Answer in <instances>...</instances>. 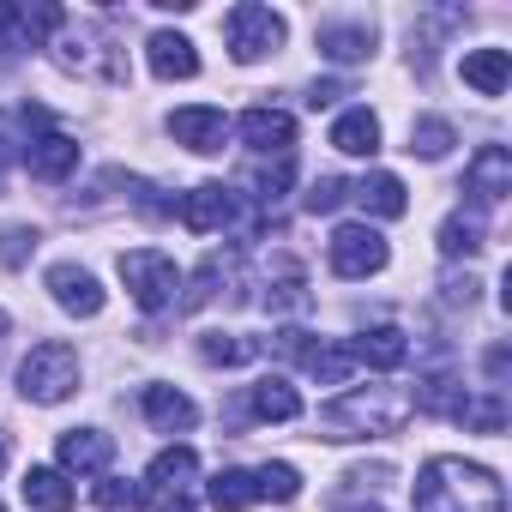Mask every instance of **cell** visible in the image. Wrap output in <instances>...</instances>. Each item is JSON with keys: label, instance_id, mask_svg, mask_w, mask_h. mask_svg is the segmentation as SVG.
Wrapping results in <instances>:
<instances>
[{"label": "cell", "instance_id": "16", "mask_svg": "<svg viewBox=\"0 0 512 512\" xmlns=\"http://www.w3.org/2000/svg\"><path fill=\"white\" fill-rule=\"evenodd\" d=\"M109 458H115V440L103 434V428H67L61 434V470H109Z\"/></svg>", "mask_w": 512, "mask_h": 512}, {"label": "cell", "instance_id": "22", "mask_svg": "<svg viewBox=\"0 0 512 512\" xmlns=\"http://www.w3.org/2000/svg\"><path fill=\"white\" fill-rule=\"evenodd\" d=\"M320 55H326L332 67L368 61V55H374V25H326V31H320Z\"/></svg>", "mask_w": 512, "mask_h": 512}, {"label": "cell", "instance_id": "8", "mask_svg": "<svg viewBox=\"0 0 512 512\" xmlns=\"http://www.w3.org/2000/svg\"><path fill=\"white\" fill-rule=\"evenodd\" d=\"M193 476H199V452H193V446H169V452H157V464L145 470V488H139V500H157V506H169V500H187Z\"/></svg>", "mask_w": 512, "mask_h": 512}, {"label": "cell", "instance_id": "21", "mask_svg": "<svg viewBox=\"0 0 512 512\" xmlns=\"http://www.w3.org/2000/svg\"><path fill=\"white\" fill-rule=\"evenodd\" d=\"M332 145H338L344 157H374V151H380V115H374V109H344V115L332 121Z\"/></svg>", "mask_w": 512, "mask_h": 512}, {"label": "cell", "instance_id": "19", "mask_svg": "<svg viewBox=\"0 0 512 512\" xmlns=\"http://www.w3.org/2000/svg\"><path fill=\"white\" fill-rule=\"evenodd\" d=\"M145 422L163 428V434H187V428L199 422V410H193V398L175 392V386H145Z\"/></svg>", "mask_w": 512, "mask_h": 512}, {"label": "cell", "instance_id": "20", "mask_svg": "<svg viewBox=\"0 0 512 512\" xmlns=\"http://www.w3.org/2000/svg\"><path fill=\"white\" fill-rule=\"evenodd\" d=\"M458 73H464V85H470L476 97H500L506 79H512V55H506V49H470Z\"/></svg>", "mask_w": 512, "mask_h": 512}, {"label": "cell", "instance_id": "14", "mask_svg": "<svg viewBox=\"0 0 512 512\" xmlns=\"http://www.w3.org/2000/svg\"><path fill=\"white\" fill-rule=\"evenodd\" d=\"M25 169H31L37 181H67V175L79 169V139H67V133H37V139H25Z\"/></svg>", "mask_w": 512, "mask_h": 512}, {"label": "cell", "instance_id": "15", "mask_svg": "<svg viewBox=\"0 0 512 512\" xmlns=\"http://www.w3.org/2000/svg\"><path fill=\"white\" fill-rule=\"evenodd\" d=\"M350 356H356V368H380V374H392V368L410 362V338H404L398 326H368V332L350 344Z\"/></svg>", "mask_w": 512, "mask_h": 512}, {"label": "cell", "instance_id": "27", "mask_svg": "<svg viewBox=\"0 0 512 512\" xmlns=\"http://www.w3.org/2000/svg\"><path fill=\"white\" fill-rule=\"evenodd\" d=\"M205 500H211L217 512H247L253 500H260V494H253V470H217V476L205 482Z\"/></svg>", "mask_w": 512, "mask_h": 512}, {"label": "cell", "instance_id": "11", "mask_svg": "<svg viewBox=\"0 0 512 512\" xmlns=\"http://www.w3.org/2000/svg\"><path fill=\"white\" fill-rule=\"evenodd\" d=\"M235 133H241V145L247 151H260V157H290V145H296V121L284 115V109H247L241 121H235Z\"/></svg>", "mask_w": 512, "mask_h": 512}, {"label": "cell", "instance_id": "6", "mask_svg": "<svg viewBox=\"0 0 512 512\" xmlns=\"http://www.w3.org/2000/svg\"><path fill=\"white\" fill-rule=\"evenodd\" d=\"M326 253H332V272H338V278H374V272H386V260H392L386 235L368 229V223H338Z\"/></svg>", "mask_w": 512, "mask_h": 512}, {"label": "cell", "instance_id": "42", "mask_svg": "<svg viewBox=\"0 0 512 512\" xmlns=\"http://www.w3.org/2000/svg\"><path fill=\"white\" fill-rule=\"evenodd\" d=\"M163 512H193V500H169V506H163Z\"/></svg>", "mask_w": 512, "mask_h": 512}, {"label": "cell", "instance_id": "10", "mask_svg": "<svg viewBox=\"0 0 512 512\" xmlns=\"http://www.w3.org/2000/svg\"><path fill=\"white\" fill-rule=\"evenodd\" d=\"M49 296L73 314V320H97L103 314V284L85 272V266H73V260H61V266H49Z\"/></svg>", "mask_w": 512, "mask_h": 512}, {"label": "cell", "instance_id": "33", "mask_svg": "<svg viewBox=\"0 0 512 512\" xmlns=\"http://www.w3.org/2000/svg\"><path fill=\"white\" fill-rule=\"evenodd\" d=\"M247 181H253V199H266V205H278V199L290 193V181H296V163H290V157H272V163H253V169H247Z\"/></svg>", "mask_w": 512, "mask_h": 512}, {"label": "cell", "instance_id": "35", "mask_svg": "<svg viewBox=\"0 0 512 512\" xmlns=\"http://www.w3.org/2000/svg\"><path fill=\"white\" fill-rule=\"evenodd\" d=\"M344 199H350V181H344V175H320V181L308 187V199H302V205H308L314 217H326V211H338Z\"/></svg>", "mask_w": 512, "mask_h": 512}, {"label": "cell", "instance_id": "1", "mask_svg": "<svg viewBox=\"0 0 512 512\" xmlns=\"http://www.w3.org/2000/svg\"><path fill=\"white\" fill-rule=\"evenodd\" d=\"M410 512H506V488H500L494 470L440 452V458L422 464L416 494H410Z\"/></svg>", "mask_w": 512, "mask_h": 512}, {"label": "cell", "instance_id": "9", "mask_svg": "<svg viewBox=\"0 0 512 512\" xmlns=\"http://www.w3.org/2000/svg\"><path fill=\"white\" fill-rule=\"evenodd\" d=\"M296 422L302 416V392L284 380V374H266V380H253L247 386V398L235 404V422Z\"/></svg>", "mask_w": 512, "mask_h": 512}, {"label": "cell", "instance_id": "26", "mask_svg": "<svg viewBox=\"0 0 512 512\" xmlns=\"http://www.w3.org/2000/svg\"><path fill=\"white\" fill-rule=\"evenodd\" d=\"M482 247H488V229H482L476 211H452L440 223V253L446 260H470V253H482Z\"/></svg>", "mask_w": 512, "mask_h": 512}, {"label": "cell", "instance_id": "30", "mask_svg": "<svg viewBox=\"0 0 512 512\" xmlns=\"http://www.w3.org/2000/svg\"><path fill=\"white\" fill-rule=\"evenodd\" d=\"M253 494L290 506V500H302V470L296 464H260V470H253Z\"/></svg>", "mask_w": 512, "mask_h": 512}, {"label": "cell", "instance_id": "41", "mask_svg": "<svg viewBox=\"0 0 512 512\" xmlns=\"http://www.w3.org/2000/svg\"><path fill=\"white\" fill-rule=\"evenodd\" d=\"M338 512H380V506H374V500H368V506H350V500H338Z\"/></svg>", "mask_w": 512, "mask_h": 512}, {"label": "cell", "instance_id": "23", "mask_svg": "<svg viewBox=\"0 0 512 512\" xmlns=\"http://www.w3.org/2000/svg\"><path fill=\"white\" fill-rule=\"evenodd\" d=\"M452 422L464 428V434H500L506 428V398L488 386V392H464L458 398V410H452Z\"/></svg>", "mask_w": 512, "mask_h": 512}, {"label": "cell", "instance_id": "12", "mask_svg": "<svg viewBox=\"0 0 512 512\" xmlns=\"http://www.w3.org/2000/svg\"><path fill=\"white\" fill-rule=\"evenodd\" d=\"M169 133H175V145H187V151L211 157V151H223V133H229V121H223V109H211V103H193V109H175V115H169Z\"/></svg>", "mask_w": 512, "mask_h": 512}, {"label": "cell", "instance_id": "39", "mask_svg": "<svg viewBox=\"0 0 512 512\" xmlns=\"http://www.w3.org/2000/svg\"><path fill=\"white\" fill-rule=\"evenodd\" d=\"M338 97H344V85H332V79H326V85H320V79L308 85V109H332Z\"/></svg>", "mask_w": 512, "mask_h": 512}, {"label": "cell", "instance_id": "4", "mask_svg": "<svg viewBox=\"0 0 512 512\" xmlns=\"http://www.w3.org/2000/svg\"><path fill=\"white\" fill-rule=\"evenodd\" d=\"M121 284L133 290V302H139L145 314H163V308L175 302V290H181V272H175L169 253L133 247V253H121Z\"/></svg>", "mask_w": 512, "mask_h": 512}, {"label": "cell", "instance_id": "28", "mask_svg": "<svg viewBox=\"0 0 512 512\" xmlns=\"http://www.w3.org/2000/svg\"><path fill=\"white\" fill-rule=\"evenodd\" d=\"M302 368H308L320 386H350V374H356V356H350V344H314V350L302 356Z\"/></svg>", "mask_w": 512, "mask_h": 512}, {"label": "cell", "instance_id": "36", "mask_svg": "<svg viewBox=\"0 0 512 512\" xmlns=\"http://www.w3.org/2000/svg\"><path fill=\"white\" fill-rule=\"evenodd\" d=\"M31 253H37V229H25V223L0 229V266H25Z\"/></svg>", "mask_w": 512, "mask_h": 512}, {"label": "cell", "instance_id": "24", "mask_svg": "<svg viewBox=\"0 0 512 512\" xmlns=\"http://www.w3.org/2000/svg\"><path fill=\"white\" fill-rule=\"evenodd\" d=\"M25 500H31L37 512H67V506L79 500V488L67 482V470H49V464H31V470H25Z\"/></svg>", "mask_w": 512, "mask_h": 512}, {"label": "cell", "instance_id": "7", "mask_svg": "<svg viewBox=\"0 0 512 512\" xmlns=\"http://www.w3.org/2000/svg\"><path fill=\"white\" fill-rule=\"evenodd\" d=\"M464 193H470L476 211L500 205V199L512 193V151H506V145H482V151L470 157V169H464Z\"/></svg>", "mask_w": 512, "mask_h": 512}, {"label": "cell", "instance_id": "17", "mask_svg": "<svg viewBox=\"0 0 512 512\" xmlns=\"http://www.w3.org/2000/svg\"><path fill=\"white\" fill-rule=\"evenodd\" d=\"M145 55H151V73H157V79H193V73H199V49H193L181 31H157V37L145 43Z\"/></svg>", "mask_w": 512, "mask_h": 512}, {"label": "cell", "instance_id": "37", "mask_svg": "<svg viewBox=\"0 0 512 512\" xmlns=\"http://www.w3.org/2000/svg\"><path fill=\"white\" fill-rule=\"evenodd\" d=\"M91 500H97V506H109V512H121V506H139V488H133L127 476H103V482L91 488Z\"/></svg>", "mask_w": 512, "mask_h": 512}, {"label": "cell", "instance_id": "3", "mask_svg": "<svg viewBox=\"0 0 512 512\" xmlns=\"http://www.w3.org/2000/svg\"><path fill=\"white\" fill-rule=\"evenodd\" d=\"M19 392L31 398V404H61V398H73L79 392V350L73 344H37L25 362H19Z\"/></svg>", "mask_w": 512, "mask_h": 512}, {"label": "cell", "instance_id": "13", "mask_svg": "<svg viewBox=\"0 0 512 512\" xmlns=\"http://www.w3.org/2000/svg\"><path fill=\"white\" fill-rule=\"evenodd\" d=\"M181 223L193 235H211V229H229L235 223V193L223 181H199L187 199H181Z\"/></svg>", "mask_w": 512, "mask_h": 512}, {"label": "cell", "instance_id": "2", "mask_svg": "<svg viewBox=\"0 0 512 512\" xmlns=\"http://www.w3.org/2000/svg\"><path fill=\"white\" fill-rule=\"evenodd\" d=\"M404 422H410V398L392 386H356L320 410L326 440H380V434H398Z\"/></svg>", "mask_w": 512, "mask_h": 512}, {"label": "cell", "instance_id": "34", "mask_svg": "<svg viewBox=\"0 0 512 512\" xmlns=\"http://www.w3.org/2000/svg\"><path fill=\"white\" fill-rule=\"evenodd\" d=\"M458 398H464V386H458L452 374H428V380L416 386L410 410H428V416H452V410H458Z\"/></svg>", "mask_w": 512, "mask_h": 512}, {"label": "cell", "instance_id": "40", "mask_svg": "<svg viewBox=\"0 0 512 512\" xmlns=\"http://www.w3.org/2000/svg\"><path fill=\"white\" fill-rule=\"evenodd\" d=\"M506 368H512V356H506V344H494V350H488V380H494V392H500Z\"/></svg>", "mask_w": 512, "mask_h": 512}, {"label": "cell", "instance_id": "18", "mask_svg": "<svg viewBox=\"0 0 512 512\" xmlns=\"http://www.w3.org/2000/svg\"><path fill=\"white\" fill-rule=\"evenodd\" d=\"M350 199H362V211H374V217H404V211H410V187H404L398 175H386V169L362 175V181L350 187Z\"/></svg>", "mask_w": 512, "mask_h": 512}, {"label": "cell", "instance_id": "43", "mask_svg": "<svg viewBox=\"0 0 512 512\" xmlns=\"http://www.w3.org/2000/svg\"><path fill=\"white\" fill-rule=\"evenodd\" d=\"M7 332H13V320H7V308H0V338H7Z\"/></svg>", "mask_w": 512, "mask_h": 512}, {"label": "cell", "instance_id": "31", "mask_svg": "<svg viewBox=\"0 0 512 512\" xmlns=\"http://www.w3.org/2000/svg\"><path fill=\"white\" fill-rule=\"evenodd\" d=\"M452 145H458V133H452V121H440V115H422V121L410 127V157H428V163H440Z\"/></svg>", "mask_w": 512, "mask_h": 512}, {"label": "cell", "instance_id": "32", "mask_svg": "<svg viewBox=\"0 0 512 512\" xmlns=\"http://www.w3.org/2000/svg\"><path fill=\"white\" fill-rule=\"evenodd\" d=\"M199 356H205L211 368H235V362H253V356H260V344H253V338H235V332H205V338H199Z\"/></svg>", "mask_w": 512, "mask_h": 512}, {"label": "cell", "instance_id": "5", "mask_svg": "<svg viewBox=\"0 0 512 512\" xmlns=\"http://www.w3.org/2000/svg\"><path fill=\"white\" fill-rule=\"evenodd\" d=\"M223 31H229V55H235L241 67H253V61H266V55L284 49V19H278L272 7H260V0H241V7H229Z\"/></svg>", "mask_w": 512, "mask_h": 512}, {"label": "cell", "instance_id": "44", "mask_svg": "<svg viewBox=\"0 0 512 512\" xmlns=\"http://www.w3.org/2000/svg\"><path fill=\"white\" fill-rule=\"evenodd\" d=\"M0 470H7V440H0Z\"/></svg>", "mask_w": 512, "mask_h": 512}, {"label": "cell", "instance_id": "38", "mask_svg": "<svg viewBox=\"0 0 512 512\" xmlns=\"http://www.w3.org/2000/svg\"><path fill=\"white\" fill-rule=\"evenodd\" d=\"M476 290H482V284H476L470 272H464V278H458V272H452V278H440V302H446V308H470V302H476Z\"/></svg>", "mask_w": 512, "mask_h": 512}, {"label": "cell", "instance_id": "29", "mask_svg": "<svg viewBox=\"0 0 512 512\" xmlns=\"http://www.w3.org/2000/svg\"><path fill=\"white\" fill-rule=\"evenodd\" d=\"M223 284H235V260H223V253H211V260L193 272V284H187V296H181V308H205V302H217L223 296Z\"/></svg>", "mask_w": 512, "mask_h": 512}, {"label": "cell", "instance_id": "25", "mask_svg": "<svg viewBox=\"0 0 512 512\" xmlns=\"http://www.w3.org/2000/svg\"><path fill=\"white\" fill-rule=\"evenodd\" d=\"M314 296H308V272L296 260H278V278H266V308L272 314H302Z\"/></svg>", "mask_w": 512, "mask_h": 512}]
</instances>
